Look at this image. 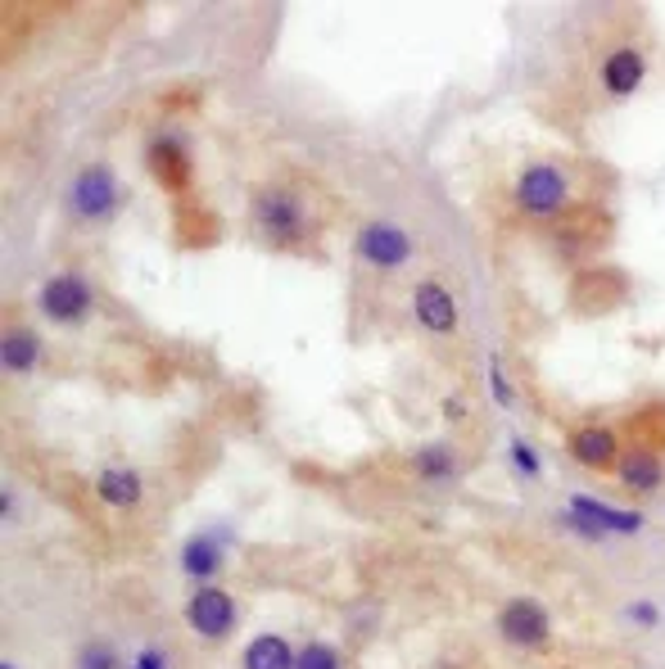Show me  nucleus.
Wrapping results in <instances>:
<instances>
[{
	"label": "nucleus",
	"instance_id": "obj_6",
	"mask_svg": "<svg viewBox=\"0 0 665 669\" xmlns=\"http://www.w3.org/2000/svg\"><path fill=\"white\" fill-rule=\"evenodd\" d=\"M354 253H358V262L376 267V272H398V267L413 262L417 244H413V236L398 222H367L354 236Z\"/></svg>",
	"mask_w": 665,
	"mask_h": 669
},
{
	"label": "nucleus",
	"instance_id": "obj_23",
	"mask_svg": "<svg viewBox=\"0 0 665 669\" xmlns=\"http://www.w3.org/2000/svg\"><path fill=\"white\" fill-rule=\"evenodd\" d=\"M629 620L634 625H661V611H656V601H634V607H629Z\"/></svg>",
	"mask_w": 665,
	"mask_h": 669
},
{
	"label": "nucleus",
	"instance_id": "obj_26",
	"mask_svg": "<svg viewBox=\"0 0 665 669\" xmlns=\"http://www.w3.org/2000/svg\"><path fill=\"white\" fill-rule=\"evenodd\" d=\"M0 669H14V665H10V660H6V665H0Z\"/></svg>",
	"mask_w": 665,
	"mask_h": 669
},
{
	"label": "nucleus",
	"instance_id": "obj_2",
	"mask_svg": "<svg viewBox=\"0 0 665 669\" xmlns=\"http://www.w3.org/2000/svg\"><path fill=\"white\" fill-rule=\"evenodd\" d=\"M562 525L575 529L579 539L588 543H603V539H629V533L643 529V511H625V507H612L593 493H570L566 511H562Z\"/></svg>",
	"mask_w": 665,
	"mask_h": 669
},
{
	"label": "nucleus",
	"instance_id": "obj_16",
	"mask_svg": "<svg viewBox=\"0 0 665 669\" xmlns=\"http://www.w3.org/2000/svg\"><path fill=\"white\" fill-rule=\"evenodd\" d=\"M616 476H621L625 489L652 493V489H661V480H665V466H661V457H652V452H629V457H621Z\"/></svg>",
	"mask_w": 665,
	"mask_h": 669
},
{
	"label": "nucleus",
	"instance_id": "obj_12",
	"mask_svg": "<svg viewBox=\"0 0 665 669\" xmlns=\"http://www.w3.org/2000/svg\"><path fill=\"white\" fill-rule=\"evenodd\" d=\"M643 78H647V59H643L634 46L612 50V54L603 59V69H597V82H603V91L616 96V100L634 96V91L643 87Z\"/></svg>",
	"mask_w": 665,
	"mask_h": 669
},
{
	"label": "nucleus",
	"instance_id": "obj_11",
	"mask_svg": "<svg viewBox=\"0 0 665 669\" xmlns=\"http://www.w3.org/2000/svg\"><path fill=\"white\" fill-rule=\"evenodd\" d=\"M222 561H227V533H218V529L195 533V539H186V548H181V570L199 588H209L214 575H222Z\"/></svg>",
	"mask_w": 665,
	"mask_h": 669
},
{
	"label": "nucleus",
	"instance_id": "obj_20",
	"mask_svg": "<svg viewBox=\"0 0 665 669\" xmlns=\"http://www.w3.org/2000/svg\"><path fill=\"white\" fill-rule=\"evenodd\" d=\"M78 669H122L118 647H109V642H87V647L78 651Z\"/></svg>",
	"mask_w": 665,
	"mask_h": 669
},
{
	"label": "nucleus",
	"instance_id": "obj_13",
	"mask_svg": "<svg viewBox=\"0 0 665 669\" xmlns=\"http://www.w3.org/2000/svg\"><path fill=\"white\" fill-rule=\"evenodd\" d=\"M150 172L159 177L163 190H181V186L190 181V154H186V146H181L177 137L155 141V146H150Z\"/></svg>",
	"mask_w": 665,
	"mask_h": 669
},
{
	"label": "nucleus",
	"instance_id": "obj_14",
	"mask_svg": "<svg viewBox=\"0 0 665 669\" xmlns=\"http://www.w3.org/2000/svg\"><path fill=\"white\" fill-rule=\"evenodd\" d=\"M96 493L109 502V507H118V511H127V507H137L141 502V493H146V485H141V476L131 471V466H105V471L96 476Z\"/></svg>",
	"mask_w": 665,
	"mask_h": 669
},
{
	"label": "nucleus",
	"instance_id": "obj_4",
	"mask_svg": "<svg viewBox=\"0 0 665 669\" xmlns=\"http://www.w3.org/2000/svg\"><path fill=\"white\" fill-rule=\"evenodd\" d=\"M570 204V177L557 163H529L516 177V209L535 222H557Z\"/></svg>",
	"mask_w": 665,
	"mask_h": 669
},
{
	"label": "nucleus",
	"instance_id": "obj_22",
	"mask_svg": "<svg viewBox=\"0 0 665 669\" xmlns=\"http://www.w3.org/2000/svg\"><path fill=\"white\" fill-rule=\"evenodd\" d=\"M489 398L498 408H512L516 403V389H512V380H507V371H503V358L494 353L489 358Z\"/></svg>",
	"mask_w": 665,
	"mask_h": 669
},
{
	"label": "nucleus",
	"instance_id": "obj_24",
	"mask_svg": "<svg viewBox=\"0 0 665 669\" xmlns=\"http://www.w3.org/2000/svg\"><path fill=\"white\" fill-rule=\"evenodd\" d=\"M131 669H168V656H163L159 647H146V651L137 656V665H131Z\"/></svg>",
	"mask_w": 665,
	"mask_h": 669
},
{
	"label": "nucleus",
	"instance_id": "obj_18",
	"mask_svg": "<svg viewBox=\"0 0 665 669\" xmlns=\"http://www.w3.org/2000/svg\"><path fill=\"white\" fill-rule=\"evenodd\" d=\"M0 358H6V371H32L41 362V340L32 330H10L6 345H0Z\"/></svg>",
	"mask_w": 665,
	"mask_h": 669
},
{
	"label": "nucleus",
	"instance_id": "obj_17",
	"mask_svg": "<svg viewBox=\"0 0 665 669\" xmlns=\"http://www.w3.org/2000/svg\"><path fill=\"white\" fill-rule=\"evenodd\" d=\"M413 471L421 476V480H453L457 471H461V457L448 448V443H426L417 457H413Z\"/></svg>",
	"mask_w": 665,
	"mask_h": 669
},
{
	"label": "nucleus",
	"instance_id": "obj_1",
	"mask_svg": "<svg viewBox=\"0 0 665 669\" xmlns=\"http://www.w3.org/2000/svg\"><path fill=\"white\" fill-rule=\"evenodd\" d=\"M254 231L272 249H304L312 240V213L290 186H262L254 190Z\"/></svg>",
	"mask_w": 665,
	"mask_h": 669
},
{
	"label": "nucleus",
	"instance_id": "obj_9",
	"mask_svg": "<svg viewBox=\"0 0 665 669\" xmlns=\"http://www.w3.org/2000/svg\"><path fill=\"white\" fill-rule=\"evenodd\" d=\"M566 448L579 466H588V471H607V466L616 471L621 466V443H616L612 426H579V430H570Z\"/></svg>",
	"mask_w": 665,
	"mask_h": 669
},
{
	"label": "nucleus",
	"instance_id": "obj_3",
	"mask_svg": "<svg viewBox=\"0 0 665 669\" xmlns=\"http://www.w3.org/2000/svg\"><path fill=\"white\" fill-rule=\"evenodd\" d=\"M63 209L73 222H109L122 209V186L109 163H87L69 190H63Z\"/></svg>",
	"mask_w": 665,
	"mask_h": 669
},
{
	"label": "nucleus",
	"instance_id": "obj_25",
	"mask_svg": "<svg viewBox=\"0 0 665 669\" xmlns=\"http://www.w3.org/2000/svg\"><path fill=\"white\" fill-rule=\"evenodd\" d=\"M444 417H448V421H467V403H461L457 393H448V398H444Z\"/></svg>",
	"mask_w": 665,
	"mask_h": 669
},
{
	"label": "nucleus",
	"instance_id": "obj_7",
	"mask_svg": "<svg viewBox=\"0 0 665 669\" xmlns=\"http://www.w3.org/2000/svg\"><path fill=\"white\" fill-rule=\"evenodd\" d=\"M186 620L199 638H209V642H222L231 629H236V601L222 592V588H199L190 597V607H186Z\"/></svg>",
	"mask_w": 665,
	"mask_h": 669
},
{
	"label": "nucleus",
	"instance_id": "obj_21",
	"mask_svg": "<svg viewBox=\"0 0 665 669\" xmlns=\"http://www.w3.org/2000/svg\"><path fill=\"white\" fill-rule=\"evenodd\" d=\"M507 457H512V466H516L520 476H529V480H539V471H544V461H539V452L529 448L525 439H512V443H507Z\"/></svg>",
	"mask_w": 665,
	"mask_h": 669
},
{
	"label": "nucleus",
	"instance_id": "obj_10",
	"mask_svg": "<svg viewBox=\"0 0 665 669\" xmlns=\"http://www.w3.org/2000/svg\"><path fill=\"white\" fill-rule=\"evenodd\" d=\"M413 317L430 334H453L457 330V303L444 290V281H417L413 286Z\"/></svg>",
	"mask_w": 665,
	"mask_h": 669
},
{
	"label": "nucleus",
	"instance_id": "obj_8",
	"mask_svg": "<svg viewBox=\"0 0 665 669\" xmlns=\"http://www.w3.org/2000/svg\"><path fill=\"white\" fill-rule=\"evenodd\" d=\"M498 629L512 647H544L553 633V620L539 601H507L503 616H498Z\"/></svg>",
	"mask_w": 665,
	"mask_h": 669
},
{
	"label": "nucleus",
	"instance_id": "obj_15",
	"mask_svg": "<svg viewBox=\"0 0 665 669\" xmlns=\"http://www.w3.org/2000/svg\"><path fill=\"white\" fill-rule=\"evenodd\" d=\"M295 647L281 633H258L245 647V669H295Z\"/></svg>",
	"mask_w": 665,
	"mask_h": 669
},
{
	"label": "nucleus",
	"instance_id": "obj_19",
	"mask_svg": "<svg viewBox=\"0 0 665 669\" xmlns=\"http://www.w3.org/2000/svg\"><path fill=\"white\" fill-rule=\"evenodd\" d=\"M295 669H340V656L330 642H308V647H299Z\"/></svg>",
	"mask_w": 665,
	"mask_h": 669
},
{
	"label": "nucleus",
	"instance_id": "obj_5",
	"mask_svg": "<svg viewBox=\"0 0 665 669\" xmlns=\"http://www.w3.org/2000/svg\"><path fill=\"white\" fill-rule=\"evenodd\" d=\"M37 308H41L46 321L82 326V321L96 312V286H91L82 272H54V277L41 286Z\"/></svg>",
	"mask_w": 665,
	"mask_h": 669
}]
</instances>
